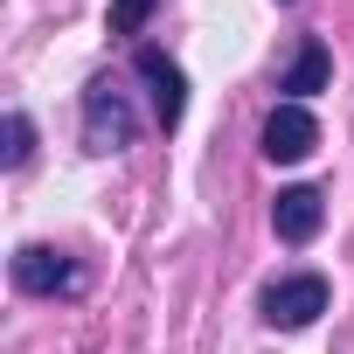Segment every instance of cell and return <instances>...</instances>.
I'll return each instance as SVG.
<instances>
[{"mask_svg":"<svg viewBox=\"0 0 354 354\" xmlns=\"http://www.w3.org/2000/svg\"><path fill=\"white\" fill-rule=\"evenodd\" d=\"M257 146H264V160H278V167H299V160H313V146H319V118L306 111V104H271V118H264V132H257Z\"/></svg>","mask_w":354,"mask_h":354,"instance_id":"cell-4","label":"cell"},{"mask_svg":"<svg viewBox=\"0 0 354 354\" xmlns=\"http://www.w3.org/2000/svg\"><path fill=\"white\" fill-rule=\"evenodd\" d=\"M132 70H139V84L153 91V118H160V125L174 132V125L188 118V77L174 70V63H167L160 49H139V56H132Z\"/></svg>","mask_w":354,"mask_h":354,"instance_id":"cell-5","label":"cell"},{"mask_svg":"<svg viewBox=\"0 0 354 354\" xmlns=\"http://www.w3.org/2000/svg\"><path fill=\"white\" fill-rule=\"evenodd\" d=\"M278 8H292V0H278Z\"/></svg>","mask_w":354,"mask_h":354,"instance_id":"cell-10","label":"cell"},{"mask_svg":"<svg viewBox=\"0 0 354 354\" xmlns=\"http://www.w3.org/2000/svg\"><path fill=\"white\" fill-rule=\"evenodd\" d=\"M28 153H35V125H28V111H8V146H0V160L28 167Z\"/></svg>","mask_w":354,"mask_h":354,"instance_id":"cell-8","label":"cell"},{"mask_svg":"<svg viewBox=\"0 0 354 354\" xmlns=\"http://www.w3.org/2000/svg\"><path fill=\"white\" fill-rule=\"evenodd\" d=\"M326 278L319 271H292V278H278V285H264V299H257V313H264V326H278V333H299V326H313L319 313H326Z\"/></svg>","mask_w":354,"mask_h":354,"instance_id":"cell-2","label":"cell"},{"mask_svg":"<svg viewBox=\"0 0 354 354\" xmlns=\"http://www.w3.org/2000/svg\"><path fill=\"white\" fill-rule=\"evenodd\" d=\"M326 77H333V56H326V42L319 35H306L299 42V56H292V70H285V84L278 91H292V104H306L313 91H326Z\"/></svg>","mask_w":354,"mask_h":354,"instance_id":"cell-7","label":"cell"},{"mask_svg":"<svg viewBox=\"0 0 354 354\" xmlns=\"http://www.w3.org/2000/svg\"><path fill=\"white\" fill-rule=\"evenodd\" d=\"M153 8L160 0H111V35H139L153 21Z\"/></svg>","mask_w":354,"mask_h":354,"instance_id":"cell-9","label":"cell"},{"mask_svg":"<svg viewBox=\"0 0 354 354\" xmlns=\"http://www.w3.org/2000/svg\"><path fill=\"white\" fill-rule=\"evenodd\" d=\"M8 271H15V292H28V299H70V292H84V264L63 257V250H49V243H21Z\"/></svg>","mask_w":354,"mask_h":354,"instance_id":"cell-3","label":"cell"},{"mask_svg":"<svg viewBox=\"0 0 354 354\" xmlns=\"http://www.w3.org/2000/svg\"><path fill=\"white\" fill-rule=\"evenodd\" d=\"M319 223H326V195H319V188H278V202H271V230H278L285 243H313Z\"/></svg>","mask_w":354,"mask_h":354,"instance_id":"cell-6","label":"cell"},{"mask_svg":"<svg viewBox=\"0 0 354 354\" xmlns=\"http://www.w3.org/2000/svg\"><path fill=\"white\" fill-rule=\"evenodd\" d=\"M132 132H139L132 97H125L111 77H91V84H84V146H91V153H125Z\"/></svg>","mask_w":354,"mask_h":354,"instance_id":"cell-1","label":"cell"}]
</instances>
